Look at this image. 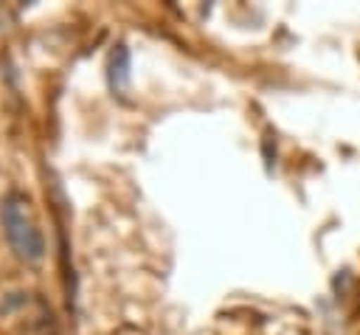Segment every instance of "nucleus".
<instances>
[{
  "mask_svg": "<svg viewBox=\"0 0 360 335\" xmlns=\"http://www.w3.org/2000/svg\"><path fill=\"white\" fill-rule=\"evenodd\" d=\"M0 222H3V234L11 245V251L22 262L37 265L45 256V239H42V231L34 220V211H31V203L25 194H20V191L6 194V200L0 206Z\"/></svg>",
  "mask_w": 360,
  "mask_h": 335,
  "instance_id": "nucleus-1",
  "label": "nucleus"
},
{
  "mask_svg": "<svg viewBox=\"0 0 360 335\" xmlns=\"http://www.w3.org/2000/svg\"><path fill=\"white\" fill-rule=\"evenodd\" d=\"M110 84L115 93H124L129 84V51L127 45H115L110 53Z\"/></svg>",
  "mask_w": 360,
  "mask_h": 335,
  "instance_id": "nucleus-2",
  "label": "nucleus"
}]
</instances>
